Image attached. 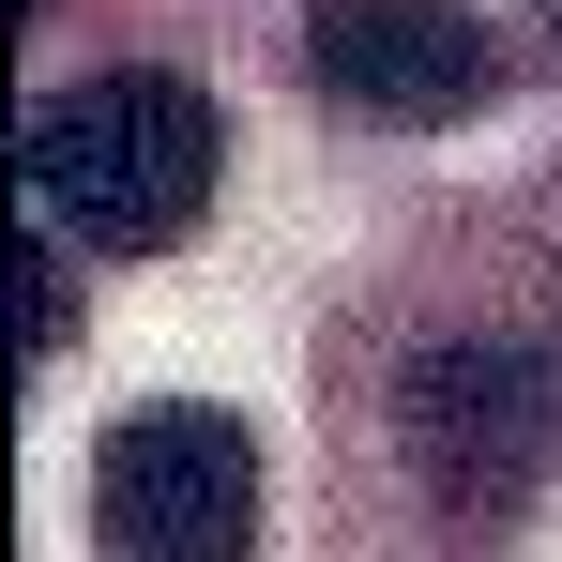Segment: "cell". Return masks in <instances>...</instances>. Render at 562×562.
Returning a JSON list of instances; mask_svg holds the SVG:
<instances>
[{"mask_svg":"<svg viewBox=\"0 0 562 562\" xmlns=\"http://www.w3.org/2000/svg\"><path fill=\"white\" fill-rule=\"evenodd\" d=\"M213 168H228L213 92L168 77V61L61 77V92L31 106V137H15V198H31V228H46V244H106V259L183 244L198 213H213Z\"/></svg>","mask_w":562,"mask_h":562,"instance_id":"obj_1","label":"cell"},{"mask_svg":"<svg viewBox=\"0 0 562 562\" xmlns=\"http://www.w3.org/2000/svg\"><path fill=\"white\" fill-rule=\"evenodd\" d=\"M395 457L457 548H517L562 486V350L548 335H441L395 366Z\"/></svg>","mask_w":562,"mask_h":562,"instance_id":"obj_2","label":"cell"},{"mask_svg":"<svg viewBox=\"0 0 562 562\" xmlns=\"http://www.w3.org/2000/svg\"><path fill=\"white\" fill-rule=\"evenodd\" d=\"M106 562H259V441L213 395H153L92 441Z\"/></svg>","mask_w":562,"mask_h":562,"instance_id":"obj_3","label":"cell"},{"mask_svg":"<svg viewBox=\"0 0 562 562\" xmlns=\"http://www.w3.org/2000/svg\"><path fill=\"white\" fill-rule=\"evenodd\" d=\"M304 77L366 122H471L502 92V31L471 0H304Z\"/></svg>","mask_w":562,"mask_h":562,"instance_id":"obj_4","label":"cell"},{"mask_svg":"<svg viewBox=\"0 0 562 562\" xmlns=\"http://www.w3.org/2000/svg\"><path fill=\"white\" fill-rule=\"evenodd\" d=\"M15 350H61V274H46V244L15 259Z\"/></svg>","mask_w":562,"mask_h":562,"instance_id":"obj_5","label":"cell"},{"mask_svg":"<svg viewBox=\"0 0 562 562\" xmlns=\"http://www.w3.org/2000/svg\"><path fill=\"white\" fill-rule=\"evenodd\" d=\"M548 46H562V0H548Z\"/></svg>","mask_w":562,"mask_h":562,"instance_id":"obj_6","label":"cell"}]
</instances>
